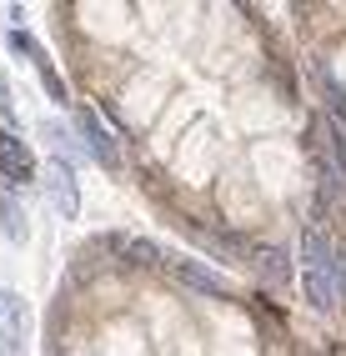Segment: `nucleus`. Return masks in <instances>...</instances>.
I'll return each instance as SVG.
<instances>
[{
  "label": "nucleus",
  "instance_id": "1",
  "mask_svg": "<svg viewBox=\"0 0 346 356\" xmlns=\"http://www.w3.org/2000/svg\"><path fill=\"white\" fill-rule=\"evenodd\" d=\"M35 181H40V191H45V201H51V211L56 216H81V186H76V165L65 161V156H56V161H45V165H35Z\"/></svg>",
  "mask_w": 346,
  "mask_h": 356
},
{
  "label": "nucleus",
  "instance_id": "2",
  "mask_svg": "<svg viewBox=\"0 0 346 356\" xmlns=\"http://www.w3.org/2000/svg\"><path fill=\"white\" fill-rule=\"evenodd\" d=\"M26 337H31V306H26V296L0 291V356H31Z\"/></svg>",
  "mask_w": 346,
  "mask_h": 356
},
{
  "label": "nucleus",
  "instance_id": "3",
  "mask_svg": "<svg viewBox=\"0 0 346 356\" xmlns=\"http://www.w3.org/2000/svg\"><path fill=\"white\" fill-rule=\"evenodd\" d=\"M0 176H6L10 186L35 181V156H31V146H26V136L0 131Z\"/></svg>",
  "mask_w": 346,
  "mask_h": 356
},
{
  "label": "nucleus",
  "instance_id": "4",
  "mask_svg": "<svg viewBox=\"0 0 346 356\" xmlns=\"http://www.w3.org/2000/svg\"><path fill=\"white\" fill-rule=\"evenodd\" d=\"M10 45H15L20 56H31V60H35V70H40V81H45V90H51V101H56V106H65V101H71V90H65V81L56 76V65H51V56H45V45H40L35 35H26V31H10Z\"/></svg>",
  "mask_w": 346,
  "mask_h": 356
},
{
  "label": "nucleus",
  "instance_id": "5",
  "mask_svg": "<svg viewBox=\"0 0 346 356\" xmlns=\"http://www.w3.org/2000/svg\"><path fill=\"white\" fill-rule=\"evenodd\" d=\"M81 140H85V151L96 156L101 165H110V171L121 165V151H115V136L106 131V121H101L96 111H81Z\"/></svg>",
  "mask_w": 346,
  "mask_h": 356
},
{
  "label": "nucleus",
  "instance_id": "6",
  "mask_svg": "<svg viewBox=\"0 0 346 356\" xmlns=\"http://www.w3.org/2000/svg\"><path fill=\"white\" fill-rule=\"evenodd\" d=\"M171 271H176L181 286H191V291H201V296H221V291H226V276H216L211 266H201V261L176 256V261H171Z\"/></svg>",
  "mask_w": 346,
  "mask_h": 356
},
{
  "label": "nucleus",
  "instance_id": "7",
  "mask_svg": "<svg viewBox=\"0 0 346 356\" xmlns=\"http://www.w3.org/2000/svg\"><path fill=\"white\" fill-rule=\"evenodd\" d=\"M0 231H6L10 246H26L31 241V226H26V216H20V206H15L10 191H0Z\"/></svg>",
  "mask_w": 346,
  "mask_h": 356
},
{
  "label": "nucleus",
  "instance_id": "8",
  "mask_svg": "<svg viewBox=\"0 0 346 356\" xmlns=\"http://www.w3.org/2000/svg\"><path fill=\"white\" fill-rule=\"evenodd\" d=\"M256 266H261V281H266V286H276V291L291 281V266H286V251H281V246H266Z\"/></svg>",
  "mask_w": 346,
  "mask_h": 356
},
{
  "label": "nucleus",
  "instance_id": "9",
  "mask_svg": "<svg viewBox=\"0 0 346 356\" xmlns=\"http://www.w3.org/2000/svg\"><path fill=\"white\" fill-rule=\"evenodd\" d=\"M131 261H146V266H160V246L156 241H126Z\"/></svg>",
  "mask_w": 346,
  "mask_h": 356
}]
</instances>
